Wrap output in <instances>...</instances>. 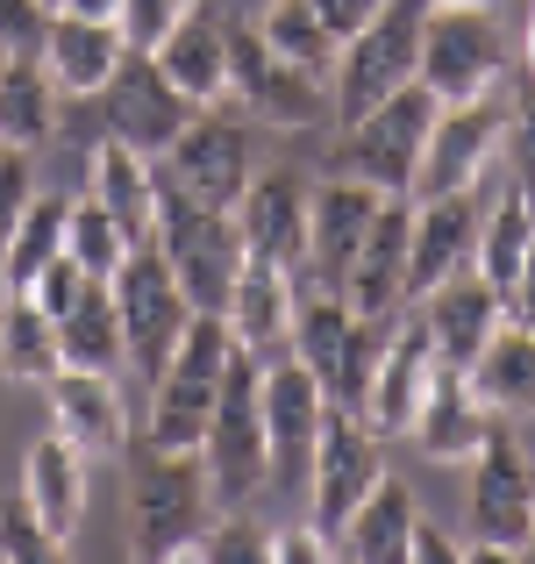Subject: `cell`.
<instances>
[{
  "label": "cell",
  "instance_id": "6da1fadb",
  "mask_svg": "<svg viewBox=\"0 0 535 564\" xmlns=\"http://www.w3.org/2000/svg\"><path fill=\"white\" fill-rule=\"evenodd\" d=\"M122 465V508H129V551L143 564L157 557H193L200 529L215 522V479L200 451H157L129 436Z\"/></svg>",
  "mask_w": 535,
  "mask_h": 564
},
{
  "label": "cell",
  "instance_id": "7a4b0ae2",
  "mask_svg": "<svg viewBox=\"0 0 535 564\" xmlns=\"http://www.w3.org/2000/svg\"><path fill=\"white\" fill-rule=\"evenodd\" d=\"M207 479H215V508H250L272 494V436H264V358L236 344L229 372H221L215 414H207Z\"/></svg>",
  "mask_w": 535,
  "mask_h": 564
},
{
  "label": "cell",
  "instance_id": "3957f363",
  "mask_svg": "<svg viewBox=\"0 0 535 564\" xmlns=\"http://www.w3.org/2000/svg\"><path fill=\"white\" fill-rule=\"evenodd\" d=\"M229 358H236L229 315H215V307H193V322H186V336H178L172 365L151 379L143 443H157V451H200L207 414H215V393H221V372H229Z\"/></svg>",
  "mask_w": 535,
  "mask_h": 564
},
{
  "label": "cell",
  "instance_id": "277c9868",
  "mask_svg": "<svg viewBox=\"0 0 535 564\" xmlns=\"http://www.w3.org/2000/svg\"><path fill=\"white\" fill-rule=\"evenodd\" d=\"M436 0H385L357 36H343L329 72V100H336V122H357L364 108H379L385 94L422 79V29Z\"/></svg>",
  "mask_w": 535,
  "mask_h": 564
},
{
  "label": "cell",
  "instance_id": "5b68a950",
  "mask_svg": "<svg viewBox=\"0 0 535 564\" xmlns=\"http://www.w3.org/2000/svg\"><path fill=\"white\" fill-rule=\"evenodd\" d=\"M436 115H443V100L428 94L422 79L400 86V94H385L379 108H364L357 122H343V137H336V151H329V172L364 180L379 193H414V172H422Z\"/></svg>",
  "mask_w": 535,
  "mask_h": 564
},
{
  "label": "cell",
  "instance_id": "8992f818",
  "mask_svg": "<svg viewBox=\"0 0 535 564\" xmlns=\"http://www.w3.org/2000/svg\"><path fill=\"white\" fill-rule=\"evenodd\" d=\"M471 564H500V557H522L528 529H535V465L514 436V414H493L485 443L471 451Z\"/></svg>",
  "mask_w": 535,
  "mask_h": 564
},
{
  "label": "cell",
  "instance_id": "52a82bcc",
  "mask_svg": "<svg viewBox=\"0 0 535 564\" xmlns=\"http://www.w3.org/2000/svg\"><path fill=\"white\" fill-rule=\"evenodd\" d=\"M157 250H165L172 279L186 286L193 307H229V286L243 272V229H236V207H200L186 193L157 186Z\"/></svg>",
  "mask_w": 535,
  "mask_h": 564
},
{
  "label": "cell",
  "instance_id": "ba28073f",
  "mask_svg": "<svg viewBox=\"0 0 535 564\" xmlns=\"http://www.w3.org/2000/svg\"><path fill=\"white\" fill-rule=\"evenodd\" d=\"M229 100L250 115V122H272V129L336 122L329 79L301 72L293 57H279L258 22H229Z\"/></svg>",
  "mask_w": 535,
  "mask_h": 564
},
{
  "label": "cell",
  "instance_id": "9c48e42d",
  "mask_svg": "<svg viewBox=\"0 0 535 564\" xmlns=\"http://www.w3.org/2000/svg\"><path fill=\"white\" fill-rule=\"evenodd\" d=\"M514 72V36L493 8H428L422 29V86L436 100H471V94H493L507 86Z\"/></svg>",
  "mask_w": 535,
  "mask_h": 564
},
{
  "label": "cell",
  "instance_id": "30bf717a",
  "mask_svg": "<svg viewBox=\"0 0 535 564\" xmlns=\"http://www.w3.org/2000/svg\"><path fill=\"white\" fill-rule=\"evenodd\" d=\"M108 286H114V307H122L129 372L151 386V379L172 365L178 336H186L193 301H186V286L172 279V264H165V250H157V243H137V250H129V258H122V272H114Z\"/></svg>",
  "mask_w": 535,
  "mask_h": 564
},
{
  "label": "cell",
  "instance_id": "8fae6325",
  "mask_svg": "<svg viewBox=\"0 0 535 564\" xmlns=\"http://www.w3.org/2000/svg\"><path fill=\"white\" fill-rule=\"evenodd\" d=\"M94 108H100V137L129 143V151H143V158H165L172 137L193 122V115H200V108H193V100L165 79L157 51H129L122 65H114V79L94 94Z\"/></svg>",
  "mask_w": 535,
  "mask_h": 564
},
{
  "label": "cell",
  "instance_id": "7c38bea8",
  "mask_svg": "<svg viewBox=\"0 0 535 564\" xmlns=\"http://www.w3.org/2000/svg\"><path fill=\"white\" fill-rule=\"evenodd\" d=\"M157 186L186 193L200 207H236L250 186V122H236L221 108H200L172 137V151L157 158Z\"/></svg>",
  "mask_w": 535,
  "mask_h": 564
},
{
  "label": "cell",
  "instance_id": "4fadbf2b",
  "mask_svg": "<svg viewBox=\"0 0 535 564\" xmlns=\"http://www.w3.org/2000/svg\"><path fill=\"white\" fill-rule=\"evenodd\" d=\"M329 414V386L307 372L293 350L264 358V436H272V494H307L315 479V443Z\"/></svg>",
  "mask_w": 535,
  "mask_h": 564
},
{
  "label": "cell",
  "instance_id": "5bb4252c",
  "mask_svg": "<svg viewBox=\"0 0 535 564\" xmlns=\"http://www.w3.org/2000/svg\"><path fill=\"white\" fill-rule=\"evenodd\" d=\"M385 479V436L364 422L357 408L329 400L321 414V443H315V479H307V508H315V529H343L357 514V500Z\"/></svg>",
  "mask_w": 535,
  "mask_h": 564
},
{
  "label": "cell",
  "instance_id": "9a60e30c",
  "mask_svg": "<svg viewBox=\"0 0 535 564\" xmlns=\"http://www.w3.org/2000/svg\"><path fill=\"white\" fill-rule=\"evenodd\" d=\"M500 137H507V86L493 94H471V100H443L436 129H428V151H422V172H414V193L407 200H428V193H465L485 180Z\"/></svg>",
  "mask_w": 535,
  "mask_h": 564
},
{
  "label": "cell",
  "instance_id": "2e32d148",
  "mask_svg": "<svg viewBox=\"0 0 535 564\" xmlns=\"http://www.w3.org/2000/svg\"><path fill=\"white\" fill-rule=\"evenodd\" d=\"M236 229H243L250 258H272L286 272H307V229H315V180L293 165L250 172L243 200H236Z\"/></svg>",
  "mask_w": 535,
  "mask_h": 564
},
{
  "label": "cell",
  "instance_id": "e0dca14e",
  "mask_svg": "<svg viewBox=\"0 0 535 564\" xmlns=\"http://www.w3.org/2000/svg\"><path fill=\"white\" fill-rule=\"evenodd\" d=\"M436 336H428V322H422V307H400V322H393V344H385V358H379V372H371V393H364V422L379 429L385 443L393 436H407L414 429V414H422V400H428V379H436Z\"/></svg>",
  "mask_w": 535,
  "mask_h": 564
},
{
  "label": "cell",
  "instance_id": "ac0fdd59",
  "mask_svg": "<svg viewBox=\"0 0 535 564\" xmlns=\"http://www.w3.org/2000/svg\"><path fill=\"white\" fill-rule=\"evenodd\" d=\"M479 186L465 193H428L414 200V236H407V307L422 293H436L450 272L471 264V243H479Z\"/></svg>",
  "mask_w": 535,
  "mask_h": 564
},
{
  "label": "cell",
  "instance_id": "d6986e66",
  "mask_svg": "<svg viewBox=\"0 0 535 564\" xmlns=\"http://www.w3.org/2000/svg\"><path fill=\"white\" fill-rule=\"evenodd\" d=\"M379 207H385L379 186L329 172V180L315 186V229H307V272H301V279H315V286H336V293H343V279H350L357 250H364V229L379 221Z\"/></svg>",
  "mask_w": 535,
  "mask_h": 564
},
{
  "label": "cell",
  "instance_id": "ffe728a7",
  "mask_svg": "<svg viewBox=\"0 0 535 564\" xmlns=\"http://www.w3.org/2000/svg\"><path fill=\"white\" fill-rule=\"evenodd\" d=\"M414 307H422L428 336H436V358H443V365H457V372H465V365L485 350V336L507 322V293H500L493 279L479 272V264L450 272L436 293H422Z\"/></svg>",
  "mask_w": 535,
  "mask_h": 564
},
{
  "label": "cell",
  "instance_id": "44dd1931",
  "mask_svg": "<svg viewBox=\"0 0 535 564\" xmlns=\"http://www.w3.org/2000/svg\"><path fill=\"white\" fill-rule=\"evenodd\" d=\"M407 236H414V200L407 193H385L379 221L364 229V250H357L343 301L357 315H400L407 307Z\"/></svg>",
  "mask_w": 535,
  "mask_h": 564
},
{
  "label": "cell",
  "instance_id": "7402d4cb",
  "mask_svg": "<svg viewBox=\"0 0 535 564\" xmlns=\"http://www.w3.org/2000/svg\"><path fill=\"white\" fill-rule=\"evenodd\" d=\"M43 393H51L57 436H72L86 457H122L129 451V400H122V379H114V372L65 365Z\"/></svg>",
  "mask_w": 535,
  "mask_h": 564
},
{
  "label": "cell",
  "instance_id": "603a6c76",
  "mask_svg": "<svg viewBox=\"0 0 535 564\" xmlns=\"http://www.w3.org/2000/svg\"><path fill=\"white\" fill-rule=\"evenodd\" d=\"M86 451L72 436H36L22 451V500H29V514H36L43 529H51L57 543H79V522H86Z\"/></svg>",
  "mask_w": 535,
  "mask_h": 564
},
{
  "label": "cell",
  "instance_id": "cb8c5ba5",
  "mask_svg": "<svg viewBox=\"0 0 535 564\" xmlns=\"http://www.w3.org/2000/svg\"><path fill=\"white\" fill-rule=\"evenodd\" d=\"M293 293H301V272H286V264L272 258H243V272H236L229 286V336L243 350H258V358H279L293 336Z\"/></svg>",
  "mask_w": 535,
  "mask_h": 564
},
{
  "label": "cell",
  "instance_id": "d4e9b609",
  "mask_svg": "<svg viewBox=\"0 0 535 564\" xmlns=\"http://www.w3.org/2000/svg\"><path fill=\"white\" fill-rule=\"evenodd\" d=\"M86 193L122 221L137 243H157V158L129 151L114 137L86 143Z\"/></svg>",
  "mask_w": 535,
  "mask_h": 564
},
{
  "label": "cell",
  "instance_id": "484cf974",
  "mask_svg": "<svg viewBox=\"0 0 535 564\" xmlns=\"http://www.w3.org/2000/svg\"><path fill=\"white\" fill-rule=\"evenodd\" d=\"M485 429H493V408L471 393V379L457 372V365H436L428 400H422V414H414V429H407V436L422 443V457H436V465H471V451L485 443Z\"/></svg>",
  "mask_w": 535,
  "mask_h": 564
},
{
  "label": "cell",
  "instance_id": "4316f807",
  "mask_svg": "<svg viewBox=\"0 0 535 564\" xmlns=\"http://www.w3.org/2000/svg\"><path fill=\"white\" fill-rule=\"evenodd\" d=\"M157 65L193 108H221L229 100V22L215 8H186L178 29L157 43Z\"/></svg>",
  "mask_w": 535,
  "mask_h": 564
},
{
  "label": "cell",
  "instance_id": "83f0119b",
  "mask_svg": "<svg viewBox=\"0 0 535 564\" xmlns=\"http://www.w3.org/2000/svg\"><path fill=\"white\" fill-rule=\"evenodd\" d=\"M36 57L51 65V79H57V94H65V100H94L100 86L114 79V65L129 57V43H122V29H114V22H86V14L57 8L51 14V36H43Z\"/></svg>",
  "mask_w": 535,
  "mask_h": 564
},
{
  "label": "cell",
  "instance_id": "f1b7e54d",
  "mask_svg": "<svg viewBox=\"0 0 535 564\" xmlns=\"http://www.w3.org/2000/svg\"><path fill=\"white\" fill-rule=\"evenodd\" d=\"M65 372V344H57V315L36 293H0V379L14 386H51Z\"/></svg>",
  "mask_w": 535,
  "mask_h": 564
},
{
  "label": "cell",
  "instance_id": "f546056e",
  "mask_svg": "<svg viewBox=\"0 0 535 564\" xmlns=\"http://www.w3.org/2000/svg\"><path fill=\"white\" fill-rule=\"evenodd\" d=\"M57 108H65V94H57L43 57L0 65V151H43L57 137Z\"/></svg>",
  "mask_w": 535,
  "mask_h": 564
},
{
  "label": "cell",
  "instance_id": "4dcf8cb0",
  "mask_svg": "<svg viewBox=\"0 0 535 564\" xmlns=\"http://www.w3.org/2000/svg\"><path fill=\"white\" fill-rule=\"evenodd\" d=\"M414 494H407V479H393L385 471L379 486H371L364 500H357V514L343 529H336V551L357 557V564H400L407 557V529H414Z\"/></svg>",
  "mask_w": 535,
  "mask_h": 564
},
{
  "label": "cell",
  "instance_id": "1f68e13d",
  "mask_svg": "<svg viewBox=\"0 0 535 564\" xmlns=\"http://www.w3.org/2000/svg\"><path fill=\"white\" fill-rule=\"evenodd\" d=\"M465 379L493 414H535V329L500 322V329L485 336V350L465 365Z\"/></svg>",
  "mask_w": 535,
  "mask_h": 564
},
{
  "label": "cell",
  "instance_id": "d6a6232c",
  "mask_svg": "<svg viewBox=\"0 0 535 564\" xmlns=\"http://www.w3.org/2000/svg\"><path fill=\"white\" fill-rule=\"evenodd\" d=\"M350 322H357V307L343 301V293L301 279V293H293V336H286V350H293V358H301L321 386H336V365H343Z\"/></svg>",
  "mask_w": 535,
  "mask_h": 564
},
{
  "label": "cell",
  "instance_id": "836d02e7",
  "mask_svg": "<svg viewBox=\"0 0 535 564\" xmlns=\"http://www.w3.org/2000/svg\"><path fill=\"white\" fill-rule=\"evenodd\" d=\"M57 344H65V365H86V372H122V365H129L122 307H114L108 279H94V286L57 315Z\"/></svg>",
  "mask_w": 535,
  "mask_h": 564
},
{
  "label": "cell",
  "instance_id": "e575fe53",
  "mask_svg": "<svg viewBox=\"0 0 535 564\" xmlns=\"http://www.w3.org/2000/svg\"><path fill=\"white\" fill-rule=\"evenodd\" d=\"M528 250H535V207H528V193L507 180V193H500V200L479 215V243H471V264H479V272L493 279L500 293H507V286H514V272L528 264Z\"/></svg>",
  "mask_w": 535,
  "mask_h": 564
},
{
  "label": "cell",
  "instance_id": "d590c367",
  "mask_svg": "<svg viewBox=\"0 0 535 564\" xmlns=\"http://www.w3.org/2000/svg\"><path fill=\"white\" fill-rule=\"evenodd\" d=\"M65 221H72V193H57L51 180H36L22 221H14V243H8V293L36 286L43 264L65 258Z\"/></svg>",
  "mask_w": 535,
  "mask_h": 564
},
{
  "label": "cell",
  "instance_id": "8d00e7d4",
  "mask_svg": "<svg viewBox=\"0 0 535 564\" xmlns=\"http://www.w3.org/2000/svg\"><path fill=\"white\" fill-rule=\"evenodd\" d=\"M258 29L272 36V51L293 57L301 72H315V79L336 72V51H343V43H336V29L315 14V0H272V8L258 14Z\"/></svg>",
  "mask_w": 535,
  "mask_h": 564
},
{
  "label": "cell",
  "instance_id": "74e56055",
  "mask_svg": "<svg viewBox=\"0 0 535 564\" xmlns=\"http://www.w3.org/2000/svg\"><path fill=\"white\" fill-rule=\"evenodd\" d=\"M65 250H72V258H79L94 279H114V272H122V258L137 250V236H129L122 221H114L108 207H100L94 193L79 186V193H72V221H65Z\"/></svg>",
  "mask_w": 535,
  "mask_h": 564
},
{
  "label": "cell",
  "instance_id": "f35d334b",
  "mask_svg": "<svg viewBox=\"0 0 535 564\" xmlns=\"http://www.w3.org/2000/svg\"><path fill=\"white\" fill-rule=\"evenodd\" d=\"M393 322H400V315H357V322H350V336H343V365H336L329 400H343V408H364L371 372H379L385 344H393Z\"/></svg>",
  "mask_w": 535,
  "mask_h": 564
},
{
  "label": "cell",
  "instance_id": "ab89813d",
  "mask_svg": "<svg viewBox=\"0 0 535 564\" xmlns=\"http://www.w3.org/2000/svg\"><path fill=\"white\" fill-rule=\"evenodd\" d=\"M193 557L200 564H272V529L250 508H215V522L200 529Z\"/></svg>",
  "mask_w": 535,
  "mask_h": 564
},
{
  "label": "cell",
  "instance_id": "60d3db41",
  "mask_svg": "<svg viewBox=\"0 0 535 564\" xmlns=\"http://www.w3.org/2000/svg\"><path fill=\"white\" fill-rule=\"evenodd\" d=\"M507 165L535 207V72H507Z\"/></svg>",
  "mask_w": 535,
  "mask_h": 564
},
{
  "label": "cell",
  "instance_id": "b9f144b4",
  "mask_svg": "<svg viewBox=\"0 0 535 564\" xmlns=\"http://www.w3.org/2000/svg\"><path fill=\"white\" fill-rule=\"evenodd\" d=\"M65 557V543L29 514V500H0V564H51Z\"/></svg>",
  "mask_w": 535,
  "mask_h": 564
},
{
  "label": "cell",
  "instance_id": "7bdbcfd3",
  "mask_svg": "<svg viewBox=\"0 0 535 564\" xmlns=\"http://www.w3.org/2000/svg\"><path fill=\"white\" fill-rule=\"evenodd\" d=\"M29 193H36V151H0V293H8V243Z\"/></svg>",
  "mask_w": 535,
  "mask_h": 564
},
{
  "label": "cell",
  "instance_id": "ee69618b",
  "mask_svg": "<svg viewBox=\"0 0 535 564\" xmlns=\"http://www.w3.org/2000/svg\"><path fill=\"white\" fill-rule=\"evenodd\" d=\"M193 0H122V14H114V29H122L129 51H157V43L178 29V14H186Z\"/></svg>",
  "mask_w": 535,
  "mask_h": 564
},
{
  "label": "cell",
  "instance_id": "f6af8a7d",
  "mask_svg": "<svg viewBox=\"0 0 535 564\" xmlns=\"http://www.w3.org/2000/svg\"><path fill=\"white\" fill-rule=\"evenodd\" d=\"M51 0H0V43H8L14 57H36L43 36H51Z\"/></svg>",
  "mask_w": 535,
  "mask_h": 564
},
{
  "label": "cell",
  "instance_id": "bcb514c9",
  "mask_svg": "<svg viewBox=\"0 0 535 564\" xmlns=\"http://www.w3.org/2000/svg\"><path fill=\"white\" fill-rule=\"evenodd\" d=\"M336 551V536L329 529H272V564H315V557H329Z\"/></svg>",
  "mask_w": 535,
  "mask_h": 564
},
{
  "label": "cell",
  "instance_id": "7dc6e473",
  "mask_svg": "<svg viewBox=\"0 0 535 564\" xmlns=\"http://www.w3.org/2000/svg\"><path fill=\"white\" fill-rule=\"evenodd\" d=\"M407 557H414V564H457L465 551H457V543L443 536L428 514H414V529H407Z\"/></svg>",
  "mask_w": 535,
  "mask_h": 564
},
{
  "label": "cell",
  "instance_id": "c3c4849f",
  "mask_svg": "<svg viewBox=\"0 0 535 564\" xmlns=\"http://www.w3.org/2000/svg\"><path fill=\"white\" fill-rule=\"evenodd\" d=\"M379 8H385V0H315V14L336 29V43H343V36H357V29H364Z\"/></svg>",
  "mask_w": 535,
  "mask_h": 564
},
{
  "label": "cell",
  "instance_id": "681fc988",
  "mask_svg": "<svg viewBox=\"0 0 535 564\" xmlns=\"http://www.w3.org/2000/svg\"><path fill=\"white\" fill-rule=\"evenodd\" d=\"M507 322L535 329V250H528V264H522V272H514V286H507Z\"/></svg>",
  "mask_w": 535,
  "mask_h": 564
},
{
  "label": "cell",
  "instance_id": "f907efd6",
  "mask_svg": "<svg viewBox=\"0 0 535 564\" xmlns=\"http://www.w3.org/2000/svg\"><path fill=\"white\" fill-rule=\"evenodd\" d=\"M65 14H86V22H114L122 14V0H57Z\"/></svg>",
  "mask_w": 535,
  "mask_h": 564
},
{
  "label": "cell",
  "instance_id": "816d5d0a",
  "mask_svg": "<svg viewBox=\"0 0 535 564\" xmlns=\"http://www.w3.org/2000/svg\"><path fill=\"white\" fill-rule=\"evenodd\" d=\"M522 72H535V8H528V29H522Z\"/></svg>",
  "mask_w": 535,
  "mask_h": 564
},
{
  "label": "cell",
  "instance_id": "f5cc1de1",
  "mask_svg": "<svg viewBox=\"0 0 535 564\" xmlns=\"http://www.w3.org/2000/svg\"><path fill=\"white\" fill-rule=\"evenodd\" d=\"M443 8H500V0H443Z\"/></svg>",
  "mask_w": 535,
  "mask_h": 564
},
{
  "label": "cell",
  "instance_id": "db71d44e",
  "mask_svg": "<svg viewBox=\"0 0 535 564\" xmlns=\"http://www.w3.org/2000/svg\"><path fill=\"white\" fill-rule=\"evenodd\" d=\"M522 557H535V529H528V543H522Z\"/></svg>",
  "mask_w": 535,
  "mask_h": 564
},
{
  "label": "cell",
  "instance_id": "11a10c76",
  "mask_svg": "<svg viewBox=\"0 0 535 564\" xmlns=\"http://www.w3.org/2000/svg\"><path fill=\"white\" fill-rule=\"evenodd\" d=\"M8 57H14V51H8V43H0V65H8Z\"/></svg>",
  "mask_w": 535,
  "mask_h": 564
},
{
  "label": "cell",
  "instance_id": "9f6ffc18",
  "mask_svg": "<svg viewBox=\"0 0 535 564\" xmlns=\"http://www.w3.org/2000/svg\"><path fill=\"white\" fill-rule=\"evenodd\" d=\"M51 8H57V0H51Z\"/></svg>",
  "mask_w": 535,
  "mask_h": 564
}]
</instances>
